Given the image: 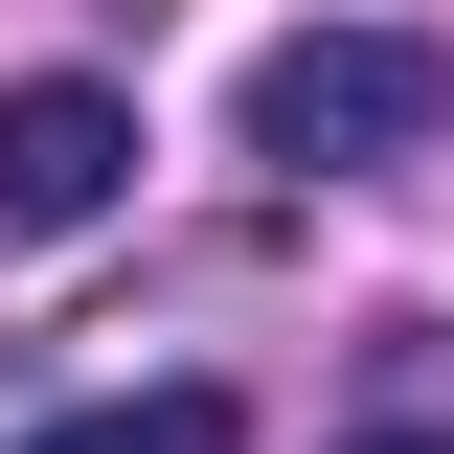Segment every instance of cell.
Here are the masks:
<instances>
[{
	"instance_id": "6da1fadb",
	"label": "cell",
	"mask_w": 454,
	"mask_h": 454,
	"mask_svg": "<svg viewBox=\"0 0 454 454\" xmlns=\"http://www.w3.org/2000/svg\"><path fill=\"white\" fill-rule=\"evenodd\" d=\"M454 114V68L409 46V23H295L273 68H250V160H295V182H364V160H409Z\"/></svg>"
},
{
	"instance_id": "7a4b0ae2",
	"label": "cell",
	"mask_w": 454,
	"mask_h": 454,
	"mask_svg": "<svg viewBox=\"0 0 454 454\" xmlns=\"http://www.w3.org/2000/svg\"><path fill=\"white\" fill-rule=\"evenodd\" d=\"M114 182H137V91L114 68H23L0 91V227L68 250V227H114Z\"/></svg>"
},
{
	"instance_id": "3957f363",
	"label": "cell",
	"mask_w": 454,
	"mask_h": 454,
	"mask_svg": "<svg viewBox=\"0 0 454 454\" xmlns=\"http://www.w3.org/2000/svg\"><path fill=\"white\" fill-rule=\"evenodd\" d=\"M23 454H227V387H114V409H46Z\"/></svg>"
},
{
	"instance_id": "277c9868",
	"label": "cell",
	"mask_w": 454,
	"mask_h": 454,
	"mask_svg": "<svg viewBox=\"0 0 454 454\" xmlns=\"http://www.w3.org/2000/svg\"><path fill=\"white\" fill-rule=\"evenodd\" d=\"M364 454H454V432H364Z\"/></svg>"
}]
</instances>
